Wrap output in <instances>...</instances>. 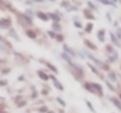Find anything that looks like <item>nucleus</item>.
<instances>
[{"label":"nucleus","mask_w":121,"mask_h":113,"mask_svg":"<svg viewBox=\"0 0 121 113\" xmlns=\"http://www.w3.org/2000/svg\"><path fill=\"white\" fill-rule=\"evenodd\" d=\"M83 87H85L88 92H91V93H93V94H96V95H102V94H104L102 87H101V85L98 84V82H86V84L83 85Z\"/></svg>","instance_id":"obj_1"},{"label":"nucleus","mask_w":121,"mask_h":113,"mask_svg":"<svg viewBox=\"0 0 121 113\" xmlns=\"http://www.w3.org/2000/svg\"><path fill=\"white\" fill-rule=\"evenodd\" d=\"M86 54H87V57H88L92 61H94V63L98 65V67H99V68H101V70H104V71H109V66H108L107 64H105L104 61H101V60L96 59L94 55H92V54H89V53H87V52H86Z\"/></svg>","instance_id":"obj_2"},{"label":"nucleus","mask_w":121,"mask_h":113,"mask_svg":"<svg viewBox=\"0 0 121 113\" xmlns=\"http://www.w3.org/2000/svg\"><path fill=\"white\" fill-rule=\"evenodd\" d=\"M108 99H109V100L114 104V106H115L117 108H119V110L121 111V101L119 100V99H117V98H114V97H109Z\"/></svg>","instance_id":"obj_3"},{"label":"nucleus","mask_w":121,"mask_h":113,"mask_svg":"<svg viewBox=\"0 0 121 113\" xmlns=\"http://www.w3.org/2000/svg\"><path fill=\"white\" fill-rule=\"evenodd\" d=\"M87 66H88V67H89V68H91V70H92V72H94V73H95V74L98 75V77H99V78H101V79H102V78H104V77H102V75H101V73H100V72H99V71H98V70H96V67H95V66H94V65H92V64H88V65H87Z\"/></svg>","instance_id":"obj_4"},{"label":"nucleus","mask_w":121,"mask_h":113,"mask_svg":"<svg viewBox=\"0 0 121 113\" xmlns=\"http://www.w3.org/2000/svg\"><path fill=\"white\" fill-rule=\"evenodd\" d=\"M83 42H85V45H86L88 48H91V50H93V51H96V50H98V47H96V46H95L93 42H91L89 40H87V39H86Z\"/></svg>","instance_id":"obj_5"},{"label":"nucleus","mask_w":121,"mask_h":113,"mask_svg":"<svg viewBox=\"0 0 121 113\" xmlns=\"http://www.w3.org/2000/svg\"><path fill=\"white\" fill-rule=\"evenodd\" d=\"M37 17L42 20V21H48V14H45V13H42V12H38L37 13Z\"/></svg>","instance_id":"obj_6"},{"label":"nucleus","mask_w":121,"mask_h":113,"mask_svg":"<svg viewBox=\"0 0 121 113\" xmlns=\"http://www.w3.org/2000/svg\"><path fill=\"white\" fill-rule=\"evenodd\" d=\"M38 75H39V78H40V79L45 80V81H47V80L49 79V75L47 74V73H45L43 71H38Z\"/></svg>","instance_id":"obj_7"},{"label":"nucleus","mask_w":121,"mask_h":113,"mask_svg":"<svg viewBox=\"0 0 121 113\" xmlns=\"http://www.w3.org/2000/svg\"><path fill=\"white\" fill-rule=\"evenodd\" d=\"M53 84H54V86H55L59 91H64V86L61 85L60 81H58V79H54V80H53Z\"/></svg>","instance_id":"obj_8"},{"label":"nucleus","mask_w":121,"mask_h":113,"mask_svg":"<svg viewBox=\"0 0 121 113\" xmlns=\"http://www.w3.org/2000/svg\"><path fill=\"white\" fill-rule=\"evenodd\" d=\"M64 51H65L66 53L71 54L72 57H75V52H74V51H72V50H71V48H69L67 45H64Z\"/></svg>","instance_id":"obj_9"},{"label":"nucleus","mask_w":121,"mask_h":113,"mask_svg":"<svg viewBox=\"0 0 121 113\" xmlns=\"http://www.w3.org/2000/svg\"><path fill=\"white\" fill-rule=\"evenodd\" d=\"M83 15L87 18V19H94L92 12H89V9H83Z\"/></svg>","instance_id":"obj_10"},{"label":"nucleus","mask_w":121,"mask_h":113,"mask_svg":"<svg viewBox=\"0 0 121 113\" xmlns=\"http://www.w3.org/2000/svg\"><path fill=\"white\" fill-rule=\"evenodd\" d=\"M43 63H45V65H47V67H48L49 70H52L54 73H58V68H56L55 66H53V65H52V64H49L48 61H43Z\"/></svg>","instance_id":"obj_11"},{"label":"nucleus","mask_w":121,"mask_h":113,"mask_svg":"<svg viewBox=\"0 0 121 113\" xmlns=\"http://www.w3.org/2000/svg\"><path fill=\"white\" fill-rule=\"evenodd\" d=\"M98 39H99L101 42L105 41V31H104V30H101V31L98 32Z\"/></svg>","instance_id":"obj_12"},{"label":"nucleus","mask_w":121,"mask_h":113,"mask_svg":"<svg viewBox=\"0 0 121 113\" xmlns=\"http://www.w3.org/2000/svg\"><path fill=\"white\" fill-rule=\"evenodd\" d=\"M108 79H109L112 82H115V81H117V75H115V73H114V72H109V73H108Z\"/></svg>","instance_id":"obj_13"},{"label":"nucleus","mask_w":121,"mask_h":113,"mask_svg":"<svg viewBox=\"0 0 121 113\" xmlns=\"http://www.w3.org/2000/svg\"><path fill=\"white\" fill-rule=\"evenodd\" d=\"M111 38H112V41H113V42H114V44H115L117 46H120V41L118 40V38L115 37V36H114L113 33H111Z\"/></svg>","instance_id":"obj_14"},{"label":"nucleus","mask_w":121,"mask_h":113,"mask_svg":"<svg viewBox=\"0 0 121 113\" xmlns=\"http://www.w3.org/2000/svg\"><path fill=\"white\" fill-rule=\"evenodd\" d=\"M26 34L28 36V37L31 38V39H35L37 38V34L33 32V31H31V30H28V31H26Z\"/></svg>","instance_id":"obj_15"},{"label":"nucleus","mask_w":121,"mask_h":113,"mask_svg":"<svg viewBox=\"0 0 121 113\" xmlns=\"http://www.w3.org/2000/svg\"><path fill=\"white\" fill-rule=\"evenodd\" d=\"M86 105H87V107L92 111V113H96V111H95V108L93 107V105L91 104V101H88V100H86Z\"/></svg>","instance_id":"obj_16"},{"label":"nucleus","mask_w":121,"mask_h":113,"mask_svg":"<svg viewBox=\"0 0 121 113\" xmlns=\"http://www.w3.org/2000/svg\"><path fill=\"white\" fill-rule=\"evenodd\" d=\"M48 18H52L55 23H59V21H60V18H59L56 14H53V13H52V14H48Z\"/></svg>","instance_id":"obj_17"},{"label":"nucleus","mask_w":121,"mask_h":113,"mask_svg":"<svg viewBox=\"0 0 121 113\" xmlns=\"http://www.w3.org/2000/svg\"><path fill=\"white\" fill-rule=\"evenodd\" d=\"M61 57H62V59H65L67 63H69V61L72 60V59L69 58V55H68L67 53H65V52H64V53H61Z\"/></svg>","instance_id":"obj_18"},{"label":"nucleus","mask_w":121,"mask_h":113,"mask_svg":"<svg viewBox=\"0 0 121 113\" xmlns=\"http://www.w3.org/2000/svg\"><path fill=\"white\" fill-rule=\"evenodd\" d=\"M9 24H11L9 20H1V21H0V25H1L2 27H7Z\"/></svg>","instance_id":"obj_19"},{"label":"nucleus","mask_w":121,"mask_h":113,"mask_svg":"<svg viewBox=\"0 0 121 113\" xmlns=\"http://www.w3.org/2000/svg\"><path fill=\"white\" fill-rule=\"evenodd\" d=\"M92 30H93V24H88V25L86 26V32H87V33H91Z\"/></svg>","instance_id":"obj_20"},{"label":"nucleus","mask_w":121,"mask_h":113,"mask_svg":"<svg viewBox=\"0 0 121 113\" xmlns=\"http://www.w3.org/2000/svg\"><path fill=\"white\" fill-rule=\"evenodd\" d=\"M106 85H107V87H108V88H109L111 91H113V92L115 91V87H114V86H113V85H112V84H111L109 81H106Z\"/></svg>","instance_id":"obj_21"},{"label":"nucleus","mask_w":121,"mask_h":113,"mask_svg":"<svg viewBox=\"0 0 121 113\" xmlns=\"http://www.w3.org/2000/svg\"><path fill=\"white\" fill-rule=\"evenodd\" d=\"M53 30H55V31H60L61 28H60V25L58 24V23H53Z\"/></svg>","instance_id":"obj_22"},{"label":"nucleus","mask_w":121,"mask_h":113,"mask_svg":"<svg viewBox=\"0 0 121 113\" xmlns=\"http://www.w3.org/2000/svg\"><path fill=\"white\" fill-rule=\"evenodd\" d=\"M106 50H107L108 52H111V53H113V52H114V48H113V46H112V45H107V46H106Z\"/></svg>","instance_id":"obj_23"},{"label":"nucleus","mask_w":121,"mask_h":113,"mask_svg":"<svg viewBox=\"0 0 121 113\" xmlns=\"http://www.w3.org/2000/svg\"><path fill=\"white\" fill-rule=\"evenodd\" d=\"M56 100H58V103H59V104H60L61 106H64V107L66 106V103H65V101H64L62 99H60V98H56Z\"/></svg>","instance_id":"obj_24"},{"label":"nucleus","mask_w":121,"mask_h":113,"mask_svg":"<svg viewBox=\"0 0 121 113\" xmlns=\"http://www.w3.org/2000/svg\"><path fill=\"white\" fill-rule=\"evenodd\" d=\"M47 111H48V108H47L46 106H42V107L39 108V112H41V113H46Z\"/></svg>","instance_id":"obj_25"},{"label":"nucleus","mask_w":121,"mask_h":113,"mask_svg":"<svg viewBox=\"0 0 121 113\" xmlns=\"http://www.w3.org/2000/svg\"><path fill=\"white\" fill-rule=\"evenodd\" d=\"M55 39H56L58 41H60V42H62V41H64V37H62V36H60V34L55 36Z\"/></svg>","instance_id":"obj_26"},{"label":"nucleus","mask_w":121,"mask_h":113,"mask_svg":"<svg viewBox=\"0 0 121 113\" xmlns=\"http://www.w3.org/2000/svg\"><path fill=\"white\" fill-rule=\"evenodd\" d=\"M48 36L52 38V39H55V36H56V34H55L53 31H48Z\"/></svg>","instance_id":"obj_27"},{"label":"nucleus","mask_w":121,"mask_h":113,"mask_svg":"<svg viewBox=\"0 0 121 113\" xmlns=\"http://www.w3.org/2000/svg\"><path fill=\"white\" fill-rule=\"evenodd\" d=\"M101 4H105V5H112V2L111 1H107V0H99Z\"/></svg>","instance_id":"obj_28"},{"label":"nucleus","mask_w":121,"mask_h":113,"mask_svg":"<svg viewBox=\"0 0 121 113\" xmlns=\"http://www.w3.org/2000/svg\"><path fill=\"white\" fill-rule=\"evenodd\" d=\"M87 5H88V6H89V7H91L92 9H95V6H94V5H93V4H92L91 1H88V2H87Z\"/></svg>","instance_id":"obj_29"},{"label":"nucleus","mask_w":121,"mask_h":113,"mask_svg":"<svg viewBox=\"0 0 121 113\" xmlns=\"http://www.w3.org/2000/svg\"><path fill=\"white\" fill-rule=\"evenodd\" d=\"M25 105H26V103H25V101H21V103L18 104V107H22V106H25Z\"/></svg>","instance_id":"obj_30"},{"label":"nucleus","mask_w":121,"mask_h":113,"mask_svg":"<svg viewBox=\"0 0 121 113\" xmlns=\"http://www.w3.org/2000/svg\"><path fill=\"white\" fill-rule=\"evenodd\" d=\"M118 39H119V40H121V30H118Z\"/></svg>","instance_id":"obj_31"},{"label":"nucleus","mask_w":121,"mask_h":113,"mask_svg":"<svg viewBox=\"0 0 121 113\" xmlns=\"http://www.w3.org/2000/svg\"><path fill=\"white\" fill-rule=\"evenodd\" d=\"M6 84H7V81H5V80L4 81H0V86H5Z\"/></svg>","instance_id":"obj_32"},{"label":"nucleus","mask_w":121,"mask_h":113,"mask_svg":"<svg viewBox=\"0 0 121 113\" xmlns=\"http://www.w3.org/2000/svg\"><path fill=\"white\" fill-rule=\"evenodd\" d=\"M33 1H35V2H42L43 0H33Z\"/></svg>","instance_id":"obj_33"},{"label":"nucleus","mask_w":121,"mask_h":113,"mask_svg":"<svg viewBox=\"0 0 121 113\" xmlns=\"http://www.w3.org/2000/svg\"><path fill=\"white\" fill-rule=\"evenodd\" d=\"M47 113H54V112H52V111H47Z\"/></svg>","instance_id":"obj_34"},{"label":"nucleus","mask_w":121,"mask_h":113,"mask_svg":"<svg viewBox=\"0 0 121 113\" xmlns=\"http://www.w3.org/2000/svg\"><path fill=\"white\" fill-rule=\"evenodd\" d=\"M0 113H6V112H2V111H0Z\"/></svg>","instance_id":"obj_35"},{"label":"nucleus","mask_w":121,"mask_h":113,"mask_svg":"<svg viewBox=\"0 0 121 113\" xmlns=\"http://www.w3.org/2000/svg\"><path fill=\"white\" fill-rule=\"evenodd\" d=\"M120 99H121V94H120Z\"/></svg>","instance_id":"obj_36"},{"label":"nucleus","mask_w":121,"mask_h":113,"mask_svg":"<svg viewBox=\"0 0 121 113\" xmlns=\"http://www.w3.org/2000/svg\"><path fill=\"white\" fill-rule=\"evenodd\" d=\"M51 1H53V0H51Z\"/></svg>","instance_id":"obj_37"}]
</instances>
